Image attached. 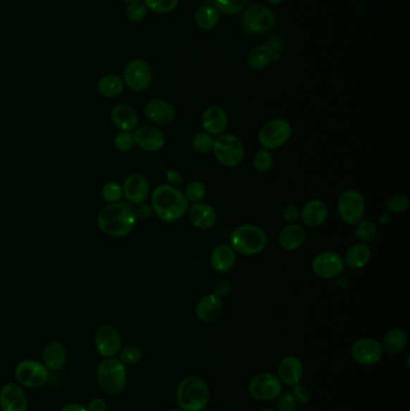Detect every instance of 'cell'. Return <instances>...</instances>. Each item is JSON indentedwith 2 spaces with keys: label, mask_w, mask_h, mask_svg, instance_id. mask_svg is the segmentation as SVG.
<instances>
[{
  "label": "cell",
  "mask_w": 410,
  "mask_h": 411,
  "mask_svg": "<svg viewBox=\"0 0 410 411\" xmlns=\"http://www.w3.org/2000/svg\"><path fill=\"white\" fill-rule=\"evenodd\" d=\"M223 312L222 298L216 296L214 293H209L197 301L195 305V317L201 322H213L220 317Z\"/></svg>",
  "instance_id": "603a6c76"
},
{
  "label": "cell",
  "mask_w": 410,
  "mask_h": 411,
  "mask_svg": "<svg viewBox=\"0 0 410 411\" xmlns=\"http://www.w3.org/2000/svg\"><path fill=\"white\" fill-rule=\"evenodd\" d=\"M148 120L158 125H168L176 118V110L171 103L163 99L149 100L144 108Z\"/></svg>",
  "instance_id": "ffe728a7"
},
{
  "label": "cell",
  "mask_w": 410,
  "mask_h": 411,
  "mask_svg": "<svg viewBox=\"0 0 410 411\" xmlns=\"http://www.w3.org/2000/svg\"><path fill=\"white\" fill-rule=\"evenodd\" d=\"M15 377L18 384L28 388L44 386L49 379V370L37 360H25L15 368Z\"/></svg>",
  "instance_id": "30bf717a"
},
{
  "label": "cell",
  "mask_w": 410,
  "mask_h": 411,
  "mask_svg": "<svg viewBox=\"0 0 410 411\" xmlns=\"http://www.w3.org/2000/svg\"><path fill=\"white\" fill-rule=\"evenodd\" d=\"M270 4L277 5L280 4L283 0H267Z\"/></svg>",
  "instance_id": "9f6ffc18"
},
{
  "label": "cell",
  "mask_w": 410,
  "mask_h": 411,
  "mask_svg": "<svg viewBox=\"0 0 410 411\" xmlns=\"http://www.w3.org/2000/svg\"><path fill=\"white\" fill-rule=\"evenodd\" d=\"M408 344V336L402 329H390L383 339V350L389 355H398L406 349Z\"/></svg>",
  "instance_id": "f546056e"
},
{
  "label": "cell",
  "mask_w": 410,
  "mask_h": 411,
  "mask_svg": "<svg viewBox=\"0 0 410 411\" xmlns=\"http://www.w3.org/2000/svg\"><path fill=\"white\" fill-rule=\"evenodd\" d=\"M371 258H372V251L368 244L360 242L348 248V251H345L343 261L349 268L361 270L369 263Z\"/></svg>",
  "instance_id": "f1b7e54d"
},
{
  "label": "cell",
  "mask_w": 410,
  "mask_h": 411,
  "mask_svg": "<svg viewBox=\"0 0 410 411\" xmlns=\"http://www.w3.org/2000/svg\"><path fill=\"white\" fill-rule=\"evenodd\" d=\"M248 391L251 397L259 402H271L278 398L283 392V384L280 383L277 375L270 372H263L251 379Z\"/></svg>",
  "instance_id": "9c48e42d"
},
{
  "label": "cell",
  "mask_w": 410,
  "mask_h": 411,
  "mask_svg": "<svg viewBox=\"0 0 410 411\" xmlns=\"http://www.w3.org/2000/svg\"><path fill=\"white\" fill-rule=\"evenodd\" d=\"M292 396L297 405H304L311 399V391L304 384L299 383L292 386Z\"/></svg>",
  "instance_id": "f6af8a7d"
},
{
  "label": "cell",
  "mask_w": 410,
  "mask_h": 411,
  "mask_svg": "<svg viewBox=\"0 0 410 411\" xmlns=\"http://www.w3.org/2000/svg\"><path fill=\"white\" fill-rule=\"evenodd\" d=\"M185 196L189 202L197 203L205 200L207 196V186H206L202 182L193 181L190 182L187 186H185Z\"/></svg>",
  "instance_id": "e575fe53"
},
{
  "label": "cell",
  "mask_w": 410,
  "mask_h": 411,
  "mask_svg": "<svg viewBox=\"0 0 410 411\" xmlns=\"http://www.w3.org/2000/svg\"><path fill=\"white\" fill-rule=\"evenodd\" d=\"M1 411H27L28 398L18 384L8 383L0 390Z\"/></svg>",
  "instance_id": "e0dca14e"
},
{
  "label": "cell",
  "mask_w": 410,
  "mask_h": 411,
  "mask_svg": "<svg viewBox=\"0 0 410 411\" xmlns=\"http://www.w3.org/2000/svg\"><path fill=\"white\" fill-rule=\"evenodd\" d=\"M209 263L214 271L218 273H226L234 268L236 263V251L229 244H219L212 251Z\"/></svg>",
  "instance_id": "4316f807"
},
{
  "label": "cell",
  "mask_w": 410,
  "mask_h": 411,
  "mask_svg": "<svg viewBox=\"0 0 410 411\" xmlns=\"http://www.w3.org/2000/svg\"><path fill=\"white\" fill-rule=\"evenodd\" d=\"M135 144L141 151L147 153L159 152L164 148L165 135L160 129L152 125H144L134 130Z\"/></svg>",
  "instance_id": "2e32d148"
},
{
  "label": "cell",
  "mask_w": 410,
  "mask_h": 411,
  "mask_svg": "<svg viewBox=\"0 0 410 411\" xmlns=\"http://www.w3.org/2000/svg\"><path fill=\"white\" fill-rule=\"evenodd\" d=\"M123 198H127L130 205H141L146 201L149 194V183L144 175L132 173L124 181Z\"/></svg>",
  "instance_id": "ac0fdd59"
},
{
  "label": "cell",
  "mask_w": 410,
  "mask_h": 411,
  "mask_svg": "<svg viewBox=\"0 0 410 411\" xmlns=\"http://www.w3.org/2000/svg\"><path fill=\"white\" fill-rule=\"evenodd\" d=\"M152 208L156 217L165 222H175L189 210V201L178 188L158 185L152 193Z\"/></svg>",
  "instance_id": "7a4b0ae2"
},
{
  "label": "cell",
  "mask_w": 410,
  "mask_h": 411,
  "mask_svg": "<svg viewBox=\"0 0 410 411\" xmlns=\"http://www.w3.org/2000/svg\"><path fill=\"white\" fill-rule=\"evenodd\" d=\"M99 385L108 395H118L127 385V368L118 358H105L97 368Z\"/></svg>",
  "instance_id": "5b68a950"
},
{
  "label": "cell",
  "mask_w": 410,
  "mask_h": 411,
  "mask_svg": "<svg viewBox=\"0 0 410 411\" xmlns=\"http://www.w3.org/2000/svg\"><path fill=\"white\" fill-rule=\"evenodd\" d=\"M292 128L287 120L282 118L268 120L259 130L258 140L263 149L280 148L292 139Z\"/></svg>",
  "instance_id": "52a82bcc"
},
{
  "label": "cell",
  "mask_w": 410,
  "mask_h": 411,
  "mask_svg": "<svg viewBox=\"0 0 410 411\" xmlns=\"http://www.w3.org/2000/svg\"><path fill=\"white\" fill-rule=\"evenodd\" d=\"M147 13L148 8H146V5L142 1L128 5L127 11H125L128 20L132 23H139V22L144 21V18L147 17Z\"/></svg>",
  "instance_id": "ee69618b"
},
{
  "label": "cell",
  "mask_w": 410,
  "mask_h": 411,
  "mask_svg": "<svg viewBox=\"0 0 410 411\" xmlns=\"http://www.w3.org/2000/svg\"><path fill=\"white\" fill-rule=\"evenodd\" d=\"M344 261L336 251H323L314 258L312 271L321 279H335L344 271Z\"/></svg>",
  "instance_id": "5bb4252c"
},
{
  "label": "cell",
  "mask_w": 410,
  "mask_h": 411,
  "mask_svg": "<svg viewBox=\"0 0 410 411\" xmlns=\"http://www.w3.org/2000/svg\"><path fill=\"white\" fill-rule=\"evenodd\" d=\"M273 58H275V53H273L271 47L259 46L249 52L248 57H247V63L253 70L260 71L271 65Z\"/></svg>",
  "instance_id": "1f68e13d"
},
{
  "label": "cell",
  "mask_w": 410,
  "mask_h": 411,
  "mask_svg": "<svg viewBox=\"0 0 410 411\" xmlns=\"http://www.w3.org/2000/svg\"><path fill=\"white\" fill-rule=\"evenodd\" d=\"M216 159L225 167H236L244 159V146L237 136L232 134H222L214 139L213 149Z\"/></svg>",
  "instance_id": "8992f818"
},
{
  "label": "cell",
  "mask_w": 410,
  "mask_h": 411,
  "mask_svg": "<svg viewBox=\"0 0 410 411\" xmlns=\"http://www.w3.org/2000/svg\"><path fill=\"white\" fill-rule=\"evenodd\" d=\"M219 11L214 5H202L195 13V25L201 30H211L219 23Z\"/></svg>",
  "instance_id": "d6a6232c"
},
{
  "label": "cell",
  "mask_w": 410,
  "mask_h": 411,
  "mask_svg": "<svg viewBox=\"0 0 410 411\" xmlns=\"http://www.w3.org/2000/svg\"><path fill=\"white\" fill-rule=\"evenodd\" d=\"M297 403L292 397V393H280L277 398V411H296L297 410Z\"/></svg>",
  "instance_id": "bcb514c9"
},
{
  "label": "cell",
  "mask_w": 410,
  "mask_h": 411,
  "mask_svg": "<svg viewBox=\"0 0 410 411\" xmlns=\"http://www.w3.org/2000/svg\"><path fill=\"white\" fill-rule=\"evenodd\" d=\"M299 207L296 205L284 206L283 210H282V218L285 220V222L292 224V222H297L299 219Z\"/></svg>",
  "instance_id": "7dc6e473"
},
{
  "label": "cell",
  "mask_w": 410,
  "mask_h": 411,
  "mask_svg": "<svg viewBox=\"0 0 410 411\" xmlns=\"http://www.w3.org/2000/svg\"><path fill=\"white\" fill-rule=\"evenodd\" d=\"M87 407L89 411H106L107 404L103 398H94L92 399Z\"/></svg>",
  "instance_id": "816d5d0a"
},
{
  "label": "cell",
  "mask_w": 410,
  "mask_h": 411,
  "mask_svg": "<svg viewBox=\"0 0 410 411\" xmlns=\"http://www.w3.org/2000/svg\"><path fill=\"white\" fill-rule=\"evenodd\" d=\"M61 411H89L88 407H85V405H81V404L77 403H70L66 404L64 407L61 409Z\"/></svg>",
  "instance_id": "f5cc1de1"
},
{
  "label": "cell",
  "mask_w": 410,
  "mask_h": 411,
  "mask_svg": "<svg viewBox=\"0 0 410 411\" xmlns=\"http://www.w3.org/2000/svg\"><path fill=\"white\" fill-rule=\"evenodd\" d=\"M259 411H277V410H275V409H271V407H263V409H261V410Z\"/></svg>",
  "instance_id": "680465c9"
},
{
  "label": "cell",
  "mask_w": 410,
  "mask_h": 411,
  "mask_svg": "<svg viewBox=\"0 0 410 411\" xmlns=\"http://www.w3.org/2000/svg\"><path fill=\"white\" fill-rule=\"evenodd\" d=\"M44 365L49 372H58L66 366L68 353L61 341H49L42 353Z\"/></svg>",
  "instance_id": "83f0119b"
},
{
  "label": "cell",
  "mask_w": 410,
  "mask_h": 411,
  "mask_svg": "<svg viewBox=\"0 0 410 411\" xmlns=\"http://www.w3.org/2000/svg\"><path fill=\"white\" fill-rule=\"evenodd\" d=\"M113 146L119 152H130L135 147V140L132 132H120L113 139Z\"/></svg>",
  "instance_id": "7bdbcfd3"
},
{
  "label": "cell",
  "mask_w": 410,
  "mask_h": 411,
  "mask_svg": "<svg viewBox=\"0 0 410 411\" xmlns=\"http://www.w3.org/2000/svg\"><path fill=\"white\" fill-rule=\"evenodd\" d=\"M304 241H306L304 227L296 222H292L287 227H284L279 234V246L284 251H297L299 248L304 246Z\"/></svg>",
  "instance_id": "484cf974"
},
{
  "label": "cell",
  "mask_w": 410,
  "mask_h": 411,
  "mask_svg": "<svg viewBox=\"0 0 410 411\" xmlns=\"http://www.w3.org/2000/svg\"><path fill=\"white\" fill-rule=\"evenodd\" d=\"M188 212L190 222L200 230H209L217 222V212L209 203H204V202L194 203L193 206H190Z\"/></svg>",
  "instance_id": "cb8c5ba5"
},
{
  "label": "cell",
  "mask_w": 410,
  "mask_h": 411,
  "mask_svg": "<svg viewBox=\"0 0 410 411\" xmlns=\"http://www.w3.org/2000/svg\"><path fill=\"white\" fill-rule=\"evenodd\" d=\"M118 354L119 361L125 366H135L142 358V350L137 346H127L120 349Z\"/></svg>",
  "instance_id": "74e56055"
},
{
  "label": "cell",
  "mask_w": 410,
  "mask_h": 411,
  "mask_svg": "<svg viewBox=\"0 0 410 411\" xmlns=\"http://www.w3.org/2000/svg\"><path fill=\"white\" fill-rule=\"evenodd\" d=\"M354 361L361 366L371 367L378 365L384 356L382 343L373 338H361L354 343L350 350Z\"/></svg>",
  "instance_id": "4fadbf2b"
},
{
  "label": "cell",
  "mask_w": 410,
  "mask_h": 411,
  "mask_svg": "<svg viewBox=\"0 0 410 411\" xmlns=\"http://www.w3.org/2000/svg\"><path fill=\"white\" fill-rule=\"evenodd\" d=\"M124 84L134 91H144L151 86L153 80L152 69L144 59H134L129 62L123 71Z\"/></svg>",
  "instance_id": "7c38bea8"
},
{
  "label": "cell",
  "mask_w": 410,
  "mask_h": 411,
  "mask_svg": "<svg viewBox=\"0 0 410 411\" xmlns=\"http://www.w3.org/2000/svg\"><path fill=\"white\" fill-rule=\"evenodd\" d=\"M202 129L211 136H219L225 132L229 118L225 110L220 106H209L201 115Z\"/></svg>",
  "instance_id": "d6986e66"
},
{
  "label": "cell",
  "mask_w": 410,
  "mask_h": 411,
  "mask_svg": "<svg viewBox=\"0 0 410 411\" xmlns=\"http://www.w3.org/2000/svg\"><path fill=\"white\" fill-rule=\"evenodd\" d=\"M95 349L105 358H115L122 349V337L115 326L103 325L94 336Z\"/></svg>",
  "instance_id": "9a60e30c"
},
{
  "label": "cell",
  "mask_w": 410,
  "mask_h": 411,
  "mask_svg": "<svg viewBox=\"0 0 410 411\" xmlns=\"http://www.w3.org/2000/svg\"><path fill=\"white\" fill-rule=\"evenodd\" d=\"M273 156L267 149H259L253 158V166L259 172H268L273 167Z\"/></svg>",
  "instance_id": "d590c367"
},
{
  "label": "cell",
  "mask_w": 410,
  "mask_h": 411,
  "mask_svg": "<svg viewBox=\"0 0 410 411\" xmlns=\"http://www.w3.org/2000/svg\"><path fill=\"white\" fill-rule=\"evenodd\" d=\"M101 196L107 203H116L123 198V188L117 182H107L101 189Z\"/></svg>",
  "instance_id": "f35d334b"
},
{
  "label": "cell",
  "mask_w": 410,
  "mask_h": 411,
  "mask_svg": "<svg viewBox=\"0 0 410 411\" xmlns=\"http://www.w3.org/2000/svg\"><path fill=\"white\" fill-rule=\"evenodd\" d=\"M125 88L123 78L119 77L115 74L104 75L103 77L99 80L98 91L99 94L103 95L104 98H117L122 94Z\"/></svg>",
  "instance_id": "4dcf8cb0"
},
{
  "label": "cell",
  "mask_w": 410,
  "mask_h": 411,
  "mask_svg": "<svg viewBox=\"0 0 410 411\" xmlns=\"http://www.w3.org/2000/svg\"><path fill=\"white\" fill-rule=\"evenodd\" d=\"M337 210L343 222L348 225H356L365 215L366 201L364 195L357 190H345L338 198Z\"/></svg>",
  "instance_id": "ba28073f"
},
{
  "label": "cell",
  "mask_w": 410,
  "mask_h": 411,
  "mask_svg": "<svg viewBox=\"0 0 410 411\" xmlns=\"http://www.w3.org/2000/svg\"><path fill=\"white\" fill-rule=\"evenodd\" d=\"M231 289L232 288H231V284H230L229 280H219V282L214 284L213 293L219 298H224V297L229 296Z\"/></svg>",
  "instance_id": "c3c4849f"
},
{
  "label": "cell",
  "mask_w": 410,
  "mask_h": 411,
  "mask_svg": "<svg viewBox=\"0 0 410 411\" xmlns=\"http://www.w3.org/2000/svg\"><path fill=\"white\" fill-rule=\"evenodd\" d=\"M278 377L280 383L287 386H294L296 384L302 383L304 377V363L294 355L285 356L279 362Z\"/></svg>",
  "instance_id": "44dd1931"
},
{
  "label": "cell",
  "mask_w": 410,
  "mask_h": 411,
  "mask_svg": "<svg viewBox=\"0 0 410 411\" xmlns=\"http://www.w3.org/2000/svg\"><path fill=\"white\" fill-rule=\"evenodd\" d=\"M136 222L135 208L128 202L107 203L98 214L99 229L113 239L128 236L135 229Z\"/></svg>",
  "instance_id": "6da1fadb"
},
{
  "label": "cell",
  "mask_w": 410,
  "mask_h": 411,
  "mask_svg": "<svg viewBox=\"0 0 410 411\" xmlns=\"http://www.w3.org/2000/svg\"><path fill=\"white\" fill-rule=\"evenodd\" d=\"M202 1L205 3V5H214L216 3V0H202Z\"/></svg>",
  "instance_id": "6f0895ef"
},
{
  "label": "cell",
  "mask_w": 410,
  "mask_h": 411,
  "mask_svg": "<svg viewBox=\"0 0 410 411\" xmlns=\"http://www.w3.org/2000/svg\"><path fill=\"white\" fill-rule=\"evenodd\" d=\"M124 3H127L128 5L129 4H134V3H139V1H142V0H123Z\"/></svg>",
  "instance_id": "11a10c76"
},
{
  "label": "cell",
  "mask_w": 410,
  "mask_h": 411,
  "mask_svg": "<svg viewBox=\"0 0 410 411\" xmlns=\"http://www.w3.org/2000/svg\"><path fill=\"white\" fill-rule=\"evenodd\" d=\"M390 222L389 215H387V214H384L382 218H380V222H382L383 225H384V224H387V222Z\"/></svg>",
  "instance_id": "db71d44e"
},
{
  "label": "cell",
  "mask_w": 410,
  "mask_h": 411,
  "mask_svg": "<svg viewBox=\"0 0 410 411\" xmlns=\"http://www.w3.org/2000/svg\"><path fill=\"white\" fill-rule=\"evenodd\" d=\"M247 0H216L214 6L224 15H236L246 8Z\"/></svg>",
  "instance_id": "8d00e7d4"
},
{
  "label": "cell",
  "mask_w": 410,
  "mask_h": 411,
  "mask_svg": "<svg viewBox=\"0 0 410 411\" xmlns=\"http://www.w3.org/2000/svg\"><path fill=\"white\" fill-rule=\"evenodd\" d=\"M166 178L170 185H173L175 188L183 184V176L182 173L176 169H168L166 171Z\"/></svg>",
  "instance_id": "681fc988"
},
{
  "label": "cell",
  "mask_w": 410,
  "mask_h": 411,
  "mask_svg": "<svg viewBox=\"0 0 410 411\" xmlns=\"http://www.w3.org/2000/svg\"><path fill=\"white\" fill-rule=\"evenodd\" d=\"M111 120L120 132H134L139 125V115L132 106L125 103H118L112 108Z\"/></svg>",
  "instance_id": "d4e9b609"
},
{
  "label": "cell",
  "mask_w": 410,
  "mask_h": 411,
  "mask_svg": "<svg viewBox=\"0 0 410 411\" xmlns=\"http://www.w3.org/2000/svg\"><path fill=\"white\" fill-rule=\"evenodd\" d=\"M355 236L361 243H372L377 239L378 227L371 220H364L359 222L355 227Z\"/></svg>",
  "instance_id": "836d02e7"
},
{
  "label": "cell",
  "mask_w": 410,
  "mask_h": 411,
  "mask_svg": "<svg viewBox=\"0 0 410 411\" xmlns=\"http://www.w3.org/2000/svg\"><path fill=\"white\" fill-rule=\"evenodd\" d=\"M180 0H144V5L148 11L156 13H173L178 6Z\"/></svg>",
  "instance_id": "b9f144b4"
},
{
  "label": "cell",
  "mask_w": 410,
  "mask_h": 411,
  "mask_svg": "<svg viewBox=\"0 0 410 411\" xmlns=\"http://www.w3.org/2000/svg\"><path fill=\"white\" fill-rule=\"evenodd\" d=\"M214 139L213 136L209 135L207 132H197L194 135L192 140V147L194 151L201 154L209 153L213 149Z\"/></svg>",
  "instance_id": "ab89813d"
},
{
  "label": "cell",
  "mask_w": 410,
  "mask_h": 411,
  "mask_svg": "<svg viewBox=\"0 0 410 411\" xmlns=\"http://www.w3.org/2000/svg\"><path fill=\"white\" fill-rule=\"evenodd\" d=\"M409 198L404 194H395L386 201V210L389 213H403L409 208Z\"/></svg>",
  "instance_id": "60d3db41"
},
{
  "label": "cell",
  "mask_w": 410,
  "mask_h": 411,
  "mask_svg": "<svg viewBox=\"0 0 410 411\" xmlns=\"http://www.w3.org/2000/svg\"><path fill=\"white\" fill-rule=\"evenodd\" d=\"M135 212L136 215H137V219H148L153 213H154V212H153L152 206L147 205V203L137 205V208H135Z\"/></svg>",
  "instance_id": "f907efd6"
},
{
  "label": "cell",
  "mask_w": 410,
  "mask_h": 411,
  "mask_svg": "<svg viewBox=\"0 0 410 411\" xmlns=\"http://www.w3.org/2000/svg\"><path fill=\"white\" fill-rule=\"evenodd\" d=\"M209 387L199 377H188L178 384L176 402L183 411H204L209 403Z\"/></svg>",
  "instance_id": "3957f363"
},
{
  "label": "cell",
  "mask_w": 410,
  "mask_h": 411,
  "mask_svg": "<svg viewBox=\"0 0 410 411\" xmlns=\"http://www.w3.org/2000/svg\"><path fill=\"white\" fill-rule=\"evenodd\" d=\"M230 246L241 255H258L266 248V232L256 225H241L230 236Z\"/></svg>",
  "instance_id": "277c9868"
},
{
  "label": "cell",
  "mask_w": 410,
  "mask_h": 411,
  "mask_svg": "<svg viewBox=\"0 0 410 411\" xmlns=\"http://www.w3.org/2000/svg\"><path fill=\"white\" fill-rule=\"evenodd\" d=\"M243 27L249 33H266L275 23V13L265 5L253 4L244 8L242 16Z\"/></svg>",
  "instance_id": "8fae6325"
},
{
  "label": "cell",
  "mask_w": 410,
  "mask_h": 411,
  "mask_svg": "<svg viewBox=\"0 0 410 411\" xmlns=\"http://www.w3.org/2000/svg\"><path fill=\"white\" fill-rule=\"evenodd\" d=\"M168 411H183V410H181V409H180V407H178V409H170V410H168Z\"/></svg>",
  "instance_id": "91938a15"
},
{
  "label": "cell",
  "mask_w": 410,
  "mask_h": 411,
  "mask_svg": "<svg viewBox=\"0 0 410 411\" xmlns=\"http://www.w3.org/2000/svg\"><path fill=\"white\" fill-rule=\"evenodd\" d=\"M328 206L319 198L306 202V205L299 212V219L304 222V227H319L324 225V222L328 220Z\"/></svg>",
  "instance_id": "7402d4cb"
}]
</instances>
